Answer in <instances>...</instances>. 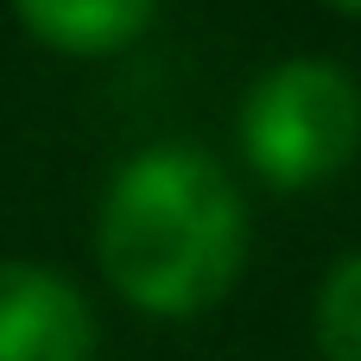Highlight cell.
<instances>
[{
  "instance_id": "cell-1",
  "label": "cell",
  "mask_w": 361,
  "mask_h": 361,
  "mask_svg": "<svg viewBox=\"0 0 361 361\" xmlns=\"http://www.w3.org/2000/svg\"><path fill=\"white\" fill-rule=\"evenodd\" d=\"M247 260V197L197 140H152L114 165L95 203V267L108 292L159 324H190L228 298Z\"/></svg>"
},
{
  "instance_id": "cell-6",
  "label": "cell",
  "mask_w": 361,
  "mask_h": 361,
  "mask_svg": "<svg viewBox=\"0 0 361 361\" xmlns=\"http://www.w3.org/2000/svg\"><path fill=\"white\" fill-rule=\"evenodd\" d=\"M330 13H343V19H361V0H324Z\"/></svg>"
},
{
  "instance_id": "cell-2",
  "label": "cell",
  "mask_w": 361,
  "mask_h": 361,
  "mask_svg": "<svg viewBox=\"0 0 361 361\" xmlns=\"http://www.w3.org/2000/svg\"><path fill=\"white\" fill-rule=\"evenodd\" d=\"M235 146L273 190H317L343 178L361 152V82L330 57L267 63L235 108Z\"/></svg>"
},
{
  "instance_id": "cell-5",
  "label": "cell",
  "mask_w": 361,
  "mask_h": 361,
  "mask_svg": "<svg viewBox=\"0 0 361 361\" xmlns=\"http://www.w3.org/2000/svg\"><path fill=\"white\" fill-rule=\"evenodd\" d=\"M311 330H317V355L324 361H361V247L343 254L324 273Z\"/></svg>"
},
{
  "instance_id": "cell-4",
  "label": "cell",
  "mask_w": 361,
  "mask_h": 361,
  "mask_svg": "<svg viewBox=\"0 0 361 361\" xmlns=\"http://www.w3.org/2000/svg\"><path fill=\"white\" fill-rule=\"evenodd\" d=\"M13 13L57 57H114L152 32L159 0H13Z\"/></svg>"
},
{
  "instance_id": "cell-3",
  "label": "cell",
  "mask_w": 361,
  "mask_h": 361,
  "mask_svg": "<svg viewBox=\"0 0 361 361\" xmlns=\"http://www.w3.org/2000/svg\"><path fill=\"white\" fill-rule=\"evenodd\" d=\"M102 324L82 286L44 260H0V361H95Z\"/></svg>"
}]
</instances>
